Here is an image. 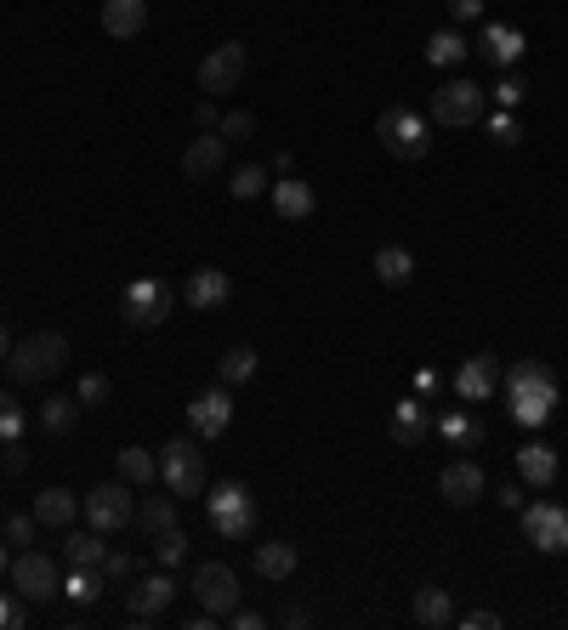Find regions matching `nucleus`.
Wrapping results in <instances>:
<instances>
[{
	"mask_svg": "<svg viewBox=\"0 0 568 630\" xmlns=\"http://www.w3.org/2000/svg\"><path fill=\"white\" fill-rule=\"evenodd\" d=\"M449 18H455V29L460 23H478L484 18V0H449Z\"/></svg>",
	"mask_w": 568,
	"mask_h": 630,
	"instance_id": "obj_47",
	"label": "nucleus"
},
{
	"mask_svg": "<svg viewBox=\"0 0 568 630\" xmlns=\"http://www.w3.org/2000/svg\"><path fill=\"white\" fill-rule=\"evenodd\" d=\"M267 200H273V211H278L284 222H307V216L318 211V193H313L307 182H296V176H278V182L267 187Z\"/></svg>",
	"mask_w": 568,
	"mask_h": 630,
	"instance_id": "obj_20",
	"label": "nucleus"
},
{
	"mask_svg": "<svg viewBox=\"0 0 568 630\" xmlns=\"http://www.w3.org/2000/svg\"><path fill=\"white\" fill-rule=\"evenodd\" d=\"M524 91H529V80L517 74V69H500V80L489 85V96H495L500 109H517V103H524Z\"/></svg>",
	"mask_w": 568,
	"mask_h": 630,
	"instance_id": "obj_36",
	"label": "nucleus"
},
{
	"mask_svg": "<svg viewBox=\"0 0 568 630\" xmlns=\"http://www.w3.org/2000/svg\"><path fill=\"white\" fill-rule=\"evenodd\" d=\"M136 522H142V535H165V528H176V495L171 500H160V495H149V500H142L136 506Z\"/></svg>",
	"mask_w": 568,
	"mask_h": 630,
	"instance_id": "obj_34",
	"label": "nucleus"
},
{
	"mask_svg": "<svg viewBox=\"0 0 568 630\" xmlns=\"http://www.w3.org/2000/svg\"><path fill=\"white\" fill-rule=\"evenodd\" d=\"M222 165H227V136H222V131H200V136L182 149V176H187V182H211Z\"/></svg>",
	"mask_w": 568,
	"mask_h": 630,
	"instance_id": "obj_17",
	"label": "nucleus"
},
{
	"mask_svg": "<svg viewBox=\"0 0 568 630\" xmlns=\"http://www.w3.org/2000/svg\"><path fill=\"white\" fill-rule=\"evenodd\" d=\"M466 52H471V45H466V34L449 23V29H438L433 40H426V63H433V69H460L466 63Z\"/></svg>",
	"mask_w": 568,
	"mask_h": 630,
	"instance_id": "obj_26",
	"label": "nucleus"
},
{
	"mask_svg": "<svg viewBox=\"0 0 568 630\" xmlns=\"http://www.w3.org/2000/svg\"><path fill=\"white\" fill-rule=\"evenodd\" d=\"M524 34H517L511 23H484V34H478V45H471V52H478L484 63H495V69H517V58H524Z\"/></svg>",
	"mask_w": 568,
	"mask_h": 630,
	"instance_id": "obj_18",
	"label": "nucleus"
},
{
	"mask_svg": "<svg viewBox=\"0 0 568 630\" xmlns=\"http://www.w3.org/2000/svg\"><path fill=\"white\" fill-rule=\"evenodd\" d=\"M12 591L23 602H52L63 591V573H58V562L45 551H18L12 557Z\"/></svg>",
	"mask_w": 568,
	"mask_h": 630,
	"instance_id": "obj_10",
	"label": "nucleus"
},
{
	"mask_svg": "<svg viewBox=\"0 0 568 630\" xmlns=\"http://www.w3.org/2000/svg\"><path fill=\"white\" fill-rule=\"evenodd\" d=\"M256 375V347H227L222 364H216V380L222 386H245Z\"/></svg>",
	"mask_w": 568,
	"mask_h": 630,
	"instance_id": "obj_35",
	"label": "nucleus"
},
{
	"mask_svg": "<svg viewBox=\"0 0 568 630\" xmlns=\"http://www.w3.org/2000/svg\"><path fill=\"white\" fill-rule=\"evenodd\" d=\"M171 307H176V289L165 284V278H131L125 289H120V318L131 324V329H160L165 318H171Z\"/></svg>",
	"mask_w": 568,
	"mask_h": 630,
	"instance_id": "obj_4",
	"label": "nucleus"
},
{
	"mask_svg": "<svg viewBox=\"0 0 568 630\" xmlns=\"http://www.w3.org/2000/svg\"><path fill=\"white\" fill-rule=\"evenodd\" d=\"M149 29V0H103V34L109 40H136Z\"/></svg>",
	"mask_w": 568,
	"mask_h": 630,
	"instance_id": "obj_21",
	"label": "nucleus"
},
{
	"mask_svg": "<svg viewBox=\"0 0 568 630\" xmlns=\"http://www.w3.org/2000/svg\"><path fill=\"white\" fill-rule=\"evenodd\" d=\"M120 477L131 482V489H149V482L160 477V455H149V449H120Z\"/></svg>",
	"mask_w": 568,
	"mask_h": 630,
	"instance_id": "obj_33",
	"label": "nucleus"
},
{
	"mask_svg": "<svg viewBox=\"0 0 568 630\" xmlns=\"http://www.w3.org/2000/svg\"><path fill=\"white\" fill-rule=\"evenodd\" d=\"M387 438H393L398 449H415V444L426 438V409H420V398H404V404L387 409Z\"/></svg>",
	"mask_w": 568,
	"mask_h": 630,
	"instance_id": "obj_22",
	"label": "nucleus"
},
{
	"mask_svg": "<svg viewBox=\"0 0 568 630\" xmlns=\"http://www.w3.org/2000/svg\"><path fill=\"white\" fill-rule=\"evenodd\" d=\"M160 477H165V489L176 500H200L205 495V455L194 438H171L160 449Z\"/></svg>",
	"mask_w": 568,
	"mask_h": 630,
	"instance_id": "obj_7",
	"label": "nucleus"
},
{
	"mask_svg": "<svg viewBox=\"0 0 568 630\" xmlns=\"http://www.w3.org/2000/svg\"><path fill=\"white\" fill-rule=\"evenodd\" d=\"M18 630V624H29V613H23V602H7V597H0V630Z\"/></svg>",
	"mask_w": 568,
	"mask_h": 630,
	"instance_id": "obj_51",
	"label": "nucleus"
},
{
	"mask_svg": "<svg viewBox=\"0 0 568 630\" xmlns=\"http://www.w3.org/2000/svg\"><path fill=\"white\" fill-rule=\"evenodd\" d=\"M489 136L500 142V149H517V142H524V125H517L511 109H500V114H489Z\"/></svg>",
	"mask_w": 568,
	"mask_h": 630,
	"instance_id": "obj_41",
	"label": "nucleus"
},
{
	"mask_svg": "<svg viewBox=\"0 0 568 630\" xmlns=\"http://www.w3.org/2000/svg\"><path fill=\"white\" fill-rule=\"evenodd\" d=\"M438 431L449 438V449H455V455H460V449H478V444H484V420H471L466 409H449V415L438 420Z\"/></svg>",
	"mask_w": 568,
	"mask_h": 630,
	"instance_id": "obj_29",
	"label": "nucleus"
},
{
	"mask_svg": "<svg viewBox=\"0 0 568 630\" xmlns=\"http://www.w3.org/2000/svg\"><path fill=\"white\" fill-rule=\"evenodd\" d=\"M171 597H176V579H171V573H149V579H136V586H131L125 608H131V619L142 624V619H160V613L171 608Z\"/></svg>",
	"mask_w": 568,
	"mask_h": 630,
	"instance_id": "obj_19",
	"label": "nucleus"
},
{
	"mask_svg": "<svg viewBox=\"0 0 568 630\" xmlns=\"http://www.w3.org/2000/svg\"><path fill=\"white\" fill-rule=\"evenodd\" d=\"M187 426H194V438L211 444L222 438V431L233 426V386H205V393H194V404H187Z\"/></svg>",
	"mask_w": 568,
	"mask_h": 630,
	"instance_id": "obj_13",
	"label": "nucleus"
},
{
	"mask_svg": "<svg viewBox=\"0 0 568 630\" xmlns=\"http://www.w3.org/2000/svg\"><path fill=\"white\" fill-rule=\"evenodd\" d=\"M63 597L74 602V608H91L103 597V568H69L63 573Z\"/></svg>",
	"mask_w": 568,
	"mask_h": 630,
	"instance_id": "obj_32",
	"label": "nucleus"
},
{
	"mask_svg": "<svg viewBox=\"0 0 568 630\" xmlns=\"http://www.w3.org/2000/svg\"><path fill=\"white\" fill-rule=\"evenodd\" d=\"M484 109H489V91L484 85H471L466 74L444 80L433 91V120L449 125V131H466V125H484Z\"/></svg>",
	"mask_w": 568,
	"mask_h": 630,
	"instance_id": "obj_6",
	"label": "nucleus"
},
{
	"mask_svg": "<svg viewBox=\"0 0 568 630\" xmlns=\"http://www.w3.org/2000/svg\"><path fill=\"white\" fill-rule=\"evenodd\" d=\"M205 522L222 540H251L256 535V495L245 489V482H216V489L205 495Z\"/></svg>",
	"mask_w": 568,
	"mask_h": 630,
	"instance_id": "obj_2",
	"label": "nucleus"
},
{
	"mask_svg": "<svg viewBox=\"0 0 568 630\" xmlns=\"http://www.w3.org/2000/svg\"><path fill=\"white\" fill-rule=\"evenodd\" d=\"M438 386H444V375H438V369H415V398H433Z\"/></svg>",
	"mask_w": 568,
	"mask_h": 630,
	"instance_id": "obj_49",
	"label": "nucleus"
},
{
	"mask_svg": "<svg viewBox=\"0 0 568 630\" xmlns=\"http://www.w3.org/2000/svg\"><path fill=\"white\" fill-rule=\"evenodd\" d=\"M227 187H233V200H256V193H267L273 182H267V165H240V176H233Z\"/></svg>",
	"mask_w": 568,
	"mask_h": 630,
	"instance_id": "obj_37",
	"label": "nucleus"
},
{
	"mask_svg": "<svg viewBox=\"0 0 568 630\" xmlns=\"http://www.w3.org/2000/svg\"><path fill=\"white\" fill-rule=\"evenodd\" d=\"M7 568H12V551H7V546H0V573H7Z\"/></svg>",
	"mask_w": 568,
	"mask_h": 630,
	"instance_id": "obj_55",
	"label": "nucleus"
},
{
	"mask_svg": "<svg viewBox=\"0 0 568 630\" xmlns=\"http://www.w3.org/2000/svg\"><path fill=\"white\" fill-rule=\"evenodd\" d=\"M80 409H85L80 398H63V393H58V398H45V404H40V426L52 431V438H69V431L80 426Z\"/></svg>",
	"mask_w": 568,
	"mask_h": 630,
	"instance_id": "obj_28",
	"label": "nucleus"
},
{
	"mask_svg": "<svg viewBox=\"0 0 568 630\" xmlns=\"http://www.w3.org/2000/svg\"><path fill=\"white\" fill-rule=\"evenodd\" d=\"M194 125H200V131H216V125H222V114H216V96H205V103L194 109Z\"/></svg>",
	"mask_w": 568,
	"mask_h": 630,
	"instance_id": "obj_50",
	"label": "nucleus"
},
{
	"mask_svg": "<svg viewBox=\"0 0 568 630\" xmlns=\"http://www.w3.org/2000/svg\"><path fill=\"white\" fill-rule=\"evenodd\" d=\"M500 506L506 511H524V482H500Z\"/></svg>",
	"mask_w": 568,
	"mask_h": 630,
	"instance_id": "obj_52",
	"label": "nucleus"
},
{
	"mask_svg": "<svg viewBox=\"0 0 568 630\" xmlns=\"http://www.w3.org/2000/svg\"><path fill=\"white\" fill-rule=\"evenodd\" d=\"M154 557H160V568H176V562L187 557V535H182V528H165V535H154Z\"/></svg>",
	"mask_w": 568,
	"mask_h": 630,
	"instance_id": "obj_39",
	"label": "nucleus"
},
{
	"mask_svg": "<svg viewBox=\"0 0 568 630\" xmlns=\"http://www.w3.org/2000/svg\"><path fill=\"white\" fill-rule=\"evenodd\" d=\"M194 597H200L205 613L227 619L233 608H240V573H233L227 562H200L194 568Z\"/></svg>",
	"mask_w": 568,
	"mask_h": 630,
	"instance_id": "obj_12",
	"label": "nucleus"
},
{
	"mask_svg": "<svg viewBox=\"0 0 568 630\" xmlns=\"http://www.w3.org/2000/svg\"><path fill=\"white\" fill-rule=\"evenodd\" d=\"M375 136H382V149H387L393 160H426V149H433V131H426V120H420L409 103L382 109V120H375Z\"/></svg>",
	"mask_w": 568,
	"mask_h": 630,
	"instance_id": "obj_5",
	"label": "nucleus"
},
{
	"mask_svg": "<svg viewBox=\"0 0 568 630\" xmlns=\"http://www.w3.org/2000/svg\"><path fill=\"white\" fill-rule=\"evenodd\" d=\"M222 624H233V630H262L267 624V613H251V608H233Z\"/></svg>",
	"mask_w": 568,
	"mask_h": 630,
	"instance_id": "obj_48",
	"label": "nucleus"
},
{
	"mask_svg": "<svg viewBox=\"0 0 568 630\" xmlns=\"http://www.w3.org/2000/svg\"><path fill=\"white\" fill-rule=\"evenodd\" d=\"M409 613H415V624H426V630H444V624H455V597H449L444 586H420Z\"/></svg>",
	"mask_w": 568,
	"mask_h": 630,
	"instance_id": "obj_25",
	"label": "nucleus"
},
{
	"mask_svg": "<svg viewBox=\"0 0 568 630\" xmlns=\"http://www.w3.org/2000/svg\"><path fill=\"white\" fill-rule=\"evenodd\" d=\"M182 302L194 307V313H222L233 302V278L222 267H194V273H187V284H182Z\"/></svg>",
	"mask_w": 568,
	"mask_h": 630,
	"instance_id": "obj_16",
	"label": "nucleus"
},
{
	"mask_svg": "<svg viewBox=\"0 0 568 630\" xmlns=\"http://www.w3.org/2000/svg\"><path fill=\"white\" fill-rule=\"evenodd\" d=\"M455 624H466V630H500V613H489V608H471V613H455Z\"/></svg>",
	"mask_w": 568,
	"mask_h": 630,
	"instance_id": "obj_46",
	"label": "nucleus"
},
{
	"mask_svg": "<svg viewBox=\"0 0 568 630\" xmlns=\"http://www.w3.org/2000/svg\"><path fill=\"white\" fill-rule=\"evenodd\" d=\"M109 393H114V386H109V375H85V380L74 386V398H80L85 409H98V404H109Z\"/></svg>",
	"mask_w": 568,
	"mask_h": 630,
	"instance_id": "obj_42",
	"label": "nucleus"
},
{
	"mask_svg": "<svg viewBox=\"0 0 568 630\" xmlns=\"http://www.w3.org/2000/svg\"><path fill=\"white\" fill-rule=\"evenodd\" d=\"M216 131L245 142V136H256V114H251V109H233V114H222V125H216Z\"/></svg>",
	"mask_w": 568,
	"mask_h": 630,
	"instance_id": "obj_44",
	"label": "nucleus"
},
{
	"mask_svg": "<svg viewBox=\"0 0 568 630\" xmlns=\"http://www.w3.org/2000/svg\"><path fill=\"white\" fill-rule=\"evenodd\" d=\"M74 511H80V500H74L69 489H45V495H34V517H40L45 528H69Z\"/></svg>",
	"mask_w": 568,
	"mask_h": 630,
	"instance_id": "obj_30",
	"label": "nucleus"
},
{
	"mask_svg": "<svg viewBox=\"0 0 568 630\" xmlns=\"http://www.w3.org/2000/svg\"><path fill=\"white\" fill-rule=\"evenodd\" d=\"M34 528H40L34 511H12L7 522H0V535H7V546H29V540H34Z\"/></svg>",
	"mask_w": 568,
	"mask_h": 630,
	"instance_id": "obj_40",
	"label": "nucleus"
},
{
	"mask_svg": "<svg viewBox=\"0 0 568 630\" xmlns=\"http://www.w3.org/2000/svg\"><path fill=\"white\" fill-rule=\"evenodd\" d=\"M12 358V335H7V324H0V364Z\"/></svg>",
	"mask_w": 568,
	"mask_h": 630,
	"instance_id": "obj_54",
	"label": "nucleus"
},
{
	"mask_svg": "<svg viewBox=\"0 0 568 630\" xmlns=\"http://www.w3.org/2000/svg\"><path fill=\"white\" fill-rule=\"evenodd\" d=\"M517 477H524L529 489H551V482H557V449L524 444V449H517Z\"/></svg>",
	"mask_w": 568,
	"mask_h": 630,
	"instance_id": "obj_23",
	"label": "nucleus"
},
{
	"mask_svg": "<svg viewBox=\"0 0 568 630\" xmlns=\"http://www.w3.org/2000/svg\"><path fill=\"white\" fill-rule=\"evenodd\" d=\"M0 522H7V517H0Z\"/></svg>",
	"mask_w": 568,
	"mask_h": 630,
	"instance_id": "obj_56",
	"label": "nucleus"
},
{
	"mask_svg": "<svg viewBox=\"0 0 568 630\" xmlns=\"http://www.w3.org/2000/svg\"><path fill=\"white\" fill-rule=\"evenodd\" d=\"M455 393H460V404H489L495 393H500V358L495 353H471L460 369H455Z\"/></svg>",
	"mask_w": 568,
	"mask_h": 630,
	"instance_id": "obj_14",
	"label": "nucleus"
},
{
	"mask_svg": "<svg viewBox=\"0 0 568 630\" xmlns=\"http://www.w3.org/2000/svg\"><path fill=\"white\" fill-rule=\"evenodd\" d=\"M63 557H69V568H103L109 546H103L98 528H85V535H69V540H63Z\"/></svg>",
	"mask_w": 568,
	"mask_h": 630,
	"instance_id": "obj_31",
	"label": "nucleus"
},
{
	"mask_svg": "<svg viewBox=\"0 0 568 630\" xmlns=\"http://www.w3.org/2000/svg\"><path fill=\"white\" fill-rule=\"evenodd\" d=\"M484 489H489V477H484V466L471 460V455H455V460L438 471V495H444L449 506H478Z\"/></svg>",
	"mask_w": 568,
	"mask_h": 630,
	"instance_id": "obj_15",
	"label": "nucleus"
},
{
	"mask_svg": "<svg viewBox=\"0 0 568 630\" xmlns=\"http://www.w3.org/2000/svg\"><path fill=\"white\" fill-rule=\"evenodd\" d=\"M273 619H278V624H291V630H302V624H307V608H278Z\"/></svg>",
	"mask_w": 568,
	"mask_h": 630,
	"instance_id": "obj_53",
	"label": "nucleus"
},
{
	"mask_svg": "<svg viewBox=\"0 0 568 630\" xmlns=\"http://www.w3.org/2000/svg\"><path fill=\"white\" fill-rule=\"evenodd\" d=\"M524 540L546 557L568 551V511L557 500H524Z\"/></svg>",
	"mask_w": 568,
	"mask_h": 630,
	"instance_id": "obj_9",
	"label": "nucleus"
},
{
	"mask_svg": "<svg viewBox=\"0 0 568 630\" xmlns=\"http://www.w3.org/2000/svg\"><path fill=\"white\" fill-rule=\"evenodd\" d=\"M194 80H200V91H205V96H227V91H240V80H245V45H240V40H227V45H216V52H205Z\"/></svg>",
	"mask_w": 568,
	"mask_h": 630,
	"instance_id": "obj_11",
	"label": "nucleus"
},
{
	"mask_svg": "<svg viewBox=\"0 0 568 630\" xmlns=\"http://www.w3.org/2000/svg\"><path fill=\"white\" fill-rule=\"evenodd\" d=\"M0 466H7V477H23V471H29V449H23V438H12V444H7Z\"/></svg>",
	"mask_w": 568,
	"mask_h": 630,
	"instance_id": "obj_45",
	"label": "nucleus"
},
{
	"mask_svg": "<svg viewBox=\"0 0 568 630\" xmlns=\"http://www.w3.org/2000/svg\"><path fill=\"white\" fill-rule=\"evenodd\" d=\"M23 426H29V415L18 409V398H12V393H0V444L23 438Z\"/></svg>",
	"mask_w": 568,
	"mask_h": 630,
	"instance_id": "obj_38",
	"label": "nucleus"
},
{
	"mask_svg": "<svg viewBox=\"0 0 568 630\" xmlns=\"http://www.w3.org/2000/svg\"><path fill=\"white\" fill-rule=\"evenodd\" d=\"M80 511H85V522L98 528V535H120V528L136 522V495H131L125 477H114V482H98V489L80 500Z\"/></svg>",
	"mask_w": 568,
	"mask_h": 630,
	"instance_id": "obj_8",
	"label": "nucleus"
},
{
	"mask_svg": "<svg viewBox=\"0 0 568 630\" xmlns=\"http://www.w3.org/2000/svg\"><path fill=\"white\" fill-rule=\"evenodd\" d=\"M131 573H136V557L131 551H109L103 557V579H109V586H125Z\"/></svg>",
	"mask_w": 568,
	"mask_h": 630,
	"instance_id": "obj_43",
	"label": "nucleus"
},
{
	"mask_svg": "<svg viewBox=\"0 0 568 630\" xmlns=\"http://www.w3.org/2000/svg\"><path fill=\"white\" fill-rule=\"evenodd\" d=\"M506 386V409L517 426H546L551 409H557V375L540 364V358H524V364H511V375L500 380Z\"/></svg>",
	"mask_w": 568,
	"mask_h": 630,
	"instance_id": "obj_1",
	"label": "nucleus"
},
{
	"mask_svg": "<svg viewBox=\"0 0 568 630\" xmlns=\"http://www.w3.org/2000/svg\"><path fill=\"white\" fill-rule=\"evenodd\" d=\"M375 278H382L387 289H404L415 278V256L404 245H382V251H375Z\"/></svg>",
	"mask_w": 568,
	"mask_h": 630,
	"instance_id": "obj_27",
	"label": "nucleus"
},
{
	"mask_svg": "<svg viewBox=\"0 0 568 630\" xmlns=\"http://www.w3.org/2000/svg\"><path fill=\"white\" fill-rule=\"evenodd\" d=\"M302 568V551L291 546V540H267V546H256V573L262 579H273V586H284Z\"/></svg>",
	"mask_w": 568,
	"mask_h": 630,
	"instance_id": "obj_24",
	"label": "nucleus"
},
{
	"mask_svg": "<svg viewBox=\"0 0 568 630\" xmlns=\"http://www.w3.org/2000/svg\"><path fill=\"white\" fill-rule=\"evenodd\" d=\"M69 364V342L58 329H34V335H23V342L12 347V380L18 386H40V380H52L58 369Z\"/></svg>",
	"mask_w": 568,
	"mask_h": 630,
	"instance_id": "obj_3",
	"label": "nucleus"
}]
</instances>
